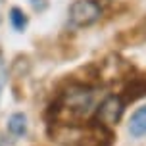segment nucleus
Instances as JSON below:
<instances>
[{
    "mask_svg": "<svg viewBox=\"0 0 146 146\" xmlns=\"http://www.w3.org/2000/svg\"><path fill=\"white\" fill-rule=\"evenodd\" d=\"M94 104H96L94 88L75 85V87H69L62 94L56 113H58V117L62 121L75 125V123H79V121H83V119H87L92 113Z\"/></svg>",
    "mask_w": 146,
    "mask_h": 146,
    "instance_id": "obj_1",
    "label": "nucleus"
},
{
    "mask_svg": "<svg viewBox=\"0 0 146 146\" xmlns=\"http://www.w3.org/2000/svg\"><path fill=\"white\" fill-rule=\"evenodd\" d=\"M102 8L94 0H75L69 8V23L73 27H88L100 19Z\"/></svg>",
    "mask_w": 146,
    "mask_h": 146,
    "instance_id": "obj_2",
    "label": "nucleus"
},
{
    "mask_svg": "<svg viewBox=\"0 0 146 146\" xmlns=\"http://www.w3.org/2000/svg\"><path fill=\"white\" fill-rule=\"evenodd\" d=\"M123 110H125V104L119 96H108L96 108V121L104 127H111L121 119Z\"/></svg>",
    "mask_w": 146,
    "mask_h": 146,
    "instance_id": "obj_3",
    "label": "nucleus"
},
{
    "mask_svg": "<svg viewBox=\"0 0 146 146\" xmlns=\"http://www.w3.org/2000/svg\"><path fill=\"white\" fill-rule=\"evenodd\" d=\"M79 146H110V133L106 131L104 125L98 123L81 137Z\"/></svg>",
    "mask_w": 146,
    "mask_h": 146,
    "instance_id": "obj_4",
    "label": "nucleus"
},
{
    "mask_svg": "<svg viewBox=\"0 0 146 146\" xmlns=\"http://www.w3.org/2000/svg\"><path fill=\"white\" fill-rule=\"evenodd\" d=\"M129 133L133 137H142L146 135V106L139 108L131 117V123H129Z\"/></svg>",
    "mask_w": 146,
    "mask_h": 146,
    "instance_id": "obj_5",
    "label": "nucleus"
},
{
    "mask_svg": "<svg viewBox=\"0 0 146 146\" xmlns=\"http://www.w3.org/2000/svg\"><path fill=\"white\" fill-rule=\"evenodd\" d=\"M8 131L12 133L14 137L25 135V131H27V117L23 115V113H14V115H10V119H8Z\"/></svg>",
    "mask_w": 146,
    "mask_h": 146,
    "instance_id": "obj_6",
    "label": "nucleus"
},
{
    "mask_svg": "<svg viewBox=\"0 0 146 146\" xmlns=\"http://www.w3.org/2000/svg\"><path fill=\"white\" fill-rule=\"evenodd\" d=\"M10 21H12L15 31H23L27 27V17H25V14H23L19 8H12L10 10Z\"/></svg>",
    "mask_w": 146,
    "mask_h": 146,
    "instance_id": "obj_7",
    "label": "nucleus"
},
{
    "mask_svg": "<svg viewBox=\"0 0 146 146\" xmlns=\"http://www.w3.org/2000/svg\"><path fill=\"white\" fill-rule=\"evenodd\" d=\"M31 4H33L35 10H44V8H46V2H44V0H31Z\"/></svg>",
    "mask_w": 146,
    "mask_h": 146,
    "instance_id": "obj_8",
    "label": "nucleus"
},
{
    "mask_svg": "<svg viewBox=\"0 0 146 146\" xmlns=\"http://www.w3.org/2000/svg\"><path fill=\"white\" fill-rule=\"evenodd\" d=\"M2 83H4V64L0 60V87H2Z\"/></svg>",
    "mask_w": 146,
    "mask_h": 146,
    "instance_id": "obj_9",
    "label": "nucleus"
},
{
    "mask_svg": "<svg viewBox=\"0 0 146 146\" xmlns=\"http://www.w3.org/2000/svg\"><path fill=\"white\" fill-rule=\"evenodd\" d=\"M0 146H2V142H0Z\"/></svg>",
    "mask_w": 146,
    "mask_h": 146,
    "instance_id": "obj_10",
    "label": "nucleus"
}]
</instances>
